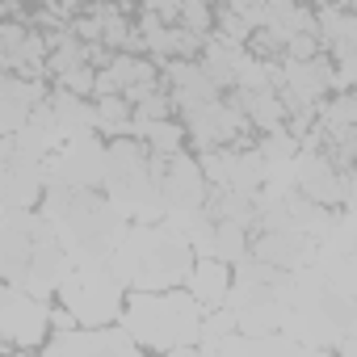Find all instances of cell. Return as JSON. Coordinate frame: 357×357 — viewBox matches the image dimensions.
Returning <instances> with one entry per match:
<instances>
[{
  "label": "cell",
  "mask_w": 357,
  "mask_h": 357,
  "mask_svg": "<svg viewBox=\"0 0 357 357\" xmlns=\"http://www.w3.org/2000/svg\"><path fill=\"white\" fill-rule=\"evenodd\" d=\"M198 319L202 307L190 290H126L118 324L139 340V349H190L198 344Z\"/></svg>",
  "instance_id": "1"
},
{
  "label": "cell",
  "mask_w": 357,
  "mask_h": 357,
  "mask_svg": "<svg viewBox=\"0 0 357 357\" xmlns=\"http://www.w3.org/2000/svg\"><path fill=\"white\" fill-rule=\"evenodd\" d=\"M194 265V252H190V240L181 231H172L164 223H155L151 231V244H147V257L130 282V290H168V286H181L185 273Z\"/></svg>",
  "instance_id": "2"
},
{
  "label": "cell",
  "mask_w": 357,
  "mask_h": 357,
  "mask_svg": "<svg viewBox=\"0 0 357 357\" xmlns=\"http://www.w3.org/2000/svg\"><path fill=\"white\" fill-rule=\"evenodd\" d=\"M47 357H63V353H93V357H135L139 340L114 319V324H76L55 332L51 340H43Z\"/></svg>",
  "instance_id": "3"
},
{
  "label": "cell",
  "mask_w": 357,
  "mask_h": 357,
  "mask_svg": "<svg viewBox=\"0 0 357 357\" xmlns=\"http://www.w3.org/2000/svg\"><path fill=\"white\" fill-rule=\"evenodd\" d=\"M206 176L198 168V155H190L185 147L164 155V172H160V198H164V211H176V206H202L206 198Z\"/></svg>",
  "instance_id": "4"
},
{
  "label": "cell",
  "mask_w": 357,
  "mask_h": 357,
  "mask_svg": "<svg viewBox=\"0 0 357 357\" xmlns=\"http://www.w3.org/2000/svg\"><path fill=\"white\" fill-rule=\"evenodd\" d=\"M68 273H72V252L63 248V240L59 236L55 240H38L30 248V261H26V273L17 282V290H26V294H34V298L47 303Z\"/></svg>",
  "instance_id": "5"
},
{
  "label": "cell",
  "mask_w": 357,
  "mask_h": 357,
  "mask_svg": "<svg viewBox=\"0 0 357 357\" xmlns=\"http://www.w3.org/2000/svg\"><path fill=\"white\" fill-rule=\"evenodd\" d=\"M248 257L273 265V269H298L315 261V240L298 227H278V231H257V240H248Z\"/></svg>",
  "instance_id": "6"
},
{
  "label": "cell",
  "mask_w": 357,
  "mask_h": 357,
  "mask_svg": "<svg viewBox=\"0 0 357 357\" xmlns=\"http://www.w3.org/2000/svg\"><path fill=\"white\" fill-rule=\"evenodd\" d=\"M278 63H282V89H290L307 105H315L332 93V59L324 51L315 59H278Z\"/></svg>",
  "instance_id": "7"
},
{
  "label": "cell",
  "mask_w": 357,
  "mask_h": 357,
  "mask_svg": "<svg viewBox=\"0 0 357 357\" xmlns=\"http://www.w3.org/2000/svg\"><path fill=\"white\" fill-rule=\"evenodd\" d=\"M43 97H47L43 80H26L17 72H0V135H13Z\"/></svg>",
  "instance_id": "8"
},
{
  "label": "cell",
  "mask_w": 357,
  "mask_h": 357,
  "mask_svg": "<svg viewBox=\"0 0 357 357\" xmlns=\"http://www.w3.org/2000/svg\"><path fill=\"white\" fill-rule=\"evenodd\" d=\"M38 198H43V168H38V160L13 155L9 168H0V206L30 211V206H38Z\"/></svg>",
  "instance_id": "9"
},
{
  "label": "cell",
  "mask_w": 357,
  "mask_h": 357,
  "mask_svg": "<svg viewBox=\"0 0 357 357\" xmlns=\"http://www.w3.org/2000/svg\"><path fill=\"white\" fill-rule=\"evenodd\" d=\"M181 286L198 298L202 311L223 307V294H227V286H231V265L219 261V257H194V265H190V273H185Z\"/></svg>",
  "instance_id": "10"
},
{
  "label": "cell",
  "mask_w": 357,
  "mask_h": 357,
  "mask_svg": "<svg viewBox=\"0 0 357 357\" xmlns=\"http://www.w3.org/2000/svg\"><path fill=\"white\" fill-rule=\"evenodd\" d=\"M47 105L55 114V126H59V139H80V135H93L97 130V109L89 105V97H76V93H47Z\"/></svg>",
  "instance_id": "11"
},
{
  "label": "cell",
  "mask_w": 357,
  "mask_h": 357,
  "mask_svg": "<svg viewBox=\"0 0 357 357\" xmlns=\"http://www.w3.org/2000/svg\"><path fill=\"white\" fill-rule=\"evenodd\" d=\"M227 185L240 190V194H257L265 185V155L257 147H236V160H231V172H227Z\"/></svg>",
  "instance_id": "12"
},
{
  "label": "cell",
  "mask_w": 357,
  "mask_h": 357,
  "mask_svg": "<svg viewBox=\"0 0 357 357\" xmlns=\"http://www.w3.org/2000/svg\"><path fill=\"white\" fill-rule=\"evenodd\" d=\"M93 109H97V135L118 139V135L130 130V101H126L122 93H105V97H97Z\"/></svg>",
  "instance_id": "13"
},
{
  "label": "cell",
  "mask_w": 357,
  "mask_h": 357,
  "mask_svg": "<svg viewBox=\"0 0 357 357\" xmlns=\"http://www.w3.org/2000/svg\"><path fill=\"white\" fill-rule=\"evenodd\" d=\"M244 252H248V227L231 223V219H219L215 223V257L227 261V265H236Z\"/></svg>",
  "instance_id": "14"
},
{
  "label": "cell",
  "mask_w": 357,
  "mask_h": 357,
  "mask_svg": "<svg viewBox=\"0 0 357 357\" xmlns=\"http://www.w3.org/2000/svg\"><path fill=\"white\" fill-rule=\"evenodd\" d=\"M147 151L151 155H172V151H181L185 147V126L181 122H172V118H160L147 135H143Z\"/></svg>",
  "instance_id": "15"
},
{
  "label": "cell",
  "mask_w": 357,
  "mask_h": 357,
  "mask_svg": "<svg viewBox=\"0 0 357 357\" xmlns=\"http://www.w3.org/2000/svg\"><path fill=\"white\" fill-rule=\"evenodd\" d=\"M176 26H185L194 34H211L215 30V5H206V0H181V9H176Z\"/></svg>",
  "instance_id": "16"
},
{
  "label": "cell",
  "mask_w": 357,
  "mask_h": 357,
  "mask_svg": "<svg viewBox=\"0 0 357 357\" xmlns=\"http://www.w3.org/2000/svg\"><path fill=\"white\" fill-rule=\"evenodd\" d=\"M257 151H261L265 160H290V155L298 151V139H294L286 126H278V130H265V135H261Z\"/></svg>",
  "instance_id": "17"
},
{
  "label": "cell",
  "mask_w": 357,
  "mask_h": 357,
  "mask_svg": "<svg viewBox=\"0 0 357 357\" xmlns=\"http://www.w3.org/2000/svg\"><path fill=\"white\" fill-rule=\"evenodd\" d=\"M93 76H97V68H93V63H76V68L59 72V76H55V84H59L63 93H76V97H93Z\"/></svg>",
  "instance_id": "18"
},
{
  "label": "cell",
  "mask_w": 357,
  "mask_h": 357,
  "mask_svg": "<svg viewBox=\"0 0 357 357\" xmlns=\"http://www.w3.org/2000/svg\"><path fill=\"white\" fill-rule=\"evenodd\" d=\"M215 34H223V38H231V43H248L252 26H248L240 13H231V9H219V13H215Z\"/></svg>",
  "instance_id": "19"
},
{
  "label": "cell",
  "mask_w": 357,
  "mask_h": 357,
  "mask_svg": "<svg viewBox=\"0 0 357 357\" xmlns=\"http://www.w3.org/2000/svg\"><path fill=\"white\" fill-rule=\"evenodd\" d=\"M143 9L155 13L160 22H176V9H181V0H143Z\"/></svg>",
  "instance_id": "20"
},
{
  "label": "cell",
  "mask_w": 357,
  "mask_h": 357,
  "mask_svg": "<svg viewBox=\"0 0 357 357\" xmlns=\"http://www.w3.org/2000/svg\"><path fill=\"white\" fill-rule=\"evenodd\" d=\"M252 5H257V0H219V9H231V13H240L244 22H248V13H252Z\"/></svg>",
  "instance_id": "21"
},
{
  "label": "cell",
  "mask_w": 357,
  "mask_h": 357,
  "mask_svg": "<svg viewBox=\"0 0 357 357\" xmlns=\"http://www.w3.org/2000/svg\"><path fill=\"white\" fill-rule=\"evenodd\" d=\"M0 72H9V51H5V43H0Z\"/></svg>",
  "instance_id": "22"
},
{
  "label": "cell",
  "mask_w": 357,
  "mask_h": 357,
  "mask_svg": "<svg viewBox=\"0 0 357 357\" xmlns=\"http://www.w3.org/2000/svg\"><path fill=\"white\" fill-rule=\"evenodd\" d=\"M307 5H328V0H307Z\"/></svg>",
  "instance_id": "23"
},
{
  "label": "cell",
  "mask_w": 357,
  "mask_h": 357,
  "mask_svg": "<svg viewBox=\"0 0 357 357\" xmlns=\"http://www.w3.org/2000/svg\"><path fill=\"white\" fill-rule=\"evenodd\" d=\"M206 5H219V0H206Z\"/></svg>",
  "instance_id": "24"
}]
</instances>
